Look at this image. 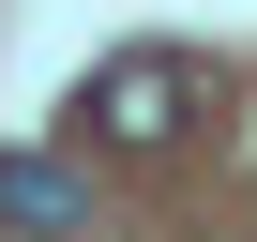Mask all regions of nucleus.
<instances>
[{"label": "nucleus", "instance_id": "2", "mask_svg": "<svg viewBox=\"0 0 257 242\" xmlns=\"http://www.w3.org/2000/svg\"><path fill=\"white\" fill-rule=\"evenodd\" d=\"M0 227L16 242H91V182L61 152H0Z\"/></svg>", "mask_w": 257, "mask_h": 242}, {"label": "nucleus", "instance_id": "1", "mask_svg": "<svg viewBox=\"0 0 257 242\" xmlns=\"http://www.w3.org/2000/svg\"><path fill=\"white\" fill-rule=\"evenodd\" d=\"M182 106H197V61H167V46H137V61H106V76H91V121H106L121 152H167V137H182Z\"/></svg>", "mask_w": 257, "mask_h": 242}]
</instances>
